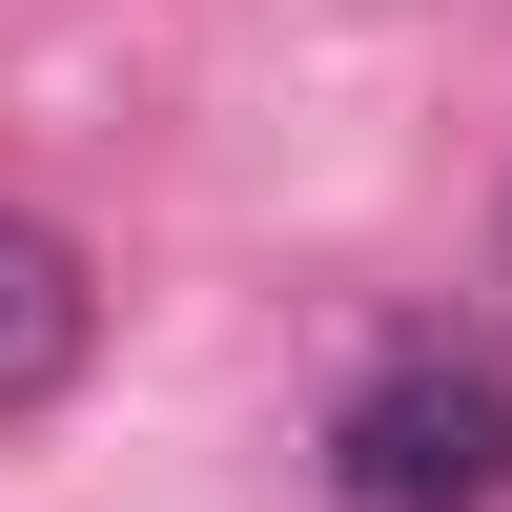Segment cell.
Wrapping results in <instances>:
<instances>
[{"label": "cell", "instance_id": "6da1fadb", "mask_svg": "<svg viewBox=\"0 0 512 512\" xmlns=\"http://www.w3.org/2000/svg\"><path fill=\"white\" fill-rule=\"evenodd\" d=\"M492 492H512V349L410 328L328 390V512H492Z\"/></svg>", "mask_w": 512, "mask_h": 512}, {"label": "cell", "instance_id": "7a4b0ae2", "mask_svg": "<svg viewBox=\"0 0 512 512\" xmlns=\"http://www.w3.org/2000/svg\"><path fill=\"white\" fill-rule=\"evenodd\" d=\"M82 349H103L82 246L41 226V205H0V431H21V410H62V390H82Z\"/></svg>", "mask_w": 512, "mask_h": 512}]
</instances>
